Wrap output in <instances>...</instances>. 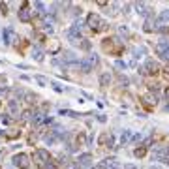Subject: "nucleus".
I'll return each instance as SVG.
<instances>
[{
  "mask_svg": "<svg viewBox=\"0 0 169 169\" xmlns=\"http://www.w3.org/2000/svg\"><path fill=\"white\" fill-rule=\"evenodd\" d=\"M158 70H160L158 62H156V60H152V58H146V60H145V64L141 66V70H139V72H141L143 75H149V73H156Z\"/></svg>",
  "mask_w": 169,
  "mask_h": 169,
  "instance_id": "1",
  "label": "nucleus"
},
{
  "mask_svg": "<svg viewBox=\"0 0 169 169\" xmlns=\"http://www.w3.org/2000/svg\"><path fill=\"white\" fill-rule=\"evenodd\" d=\"M141 137H143V135H141V133H135V135H132V137H130V139H132V141H139Z\"/></svg>",
  "mask_w": 169,
  "mask_h": 169,
  "instance_id": "29",
  "label": "nucleus"
},
{
  "mask_svg": "<svg viewBox=\"0 0 169 169\" xmlns=\"http://www.w3.org/2000/svg\"><path fill=\"white\" fill-rule=\"evenodd\" d=\"M13 165L21 167V169H26V167H28V156H26V154H17V156L13 158Z\"/></svg>",
  "mask_w": 169,
  "mask_h": 169,
  "instance_id": "3",
  "label": "nucleus"
},
{
  "mask_svg": "<svg viewBox=\"0 0 169 169\" xmlns=\"http://www.w3.org/2000/svg\"><path fill=\"white\" fill-rule=\"evenodd\" d=\"M68 38H81V32H79L77 26H70V30H68Z\"/></svg>",
  "mask_w": 169,
  "mask_h": 169,
  "instance_id": "13",
  "label": "nucleus"
},
{
  "mask_svg": "<svg viewBox=\"0 0 169 169\" xmlns=\"http://www.w3.org/2000/svg\"><path fill=\"white\" fill-rule=\"evenodd\" d=\"M43 169H56V167H55V164L47 162V164H43Z\"/></svg>",
  "mask_w": 169,
  "mask_h": 169,
  "instance_id": "28",
  "label": "nucleus"
},
{
  "mask_svg": "<svg viewBox=\"0 0 169 169\" xmlns=\"http://www.w3.org/2000/svg\"><path fill=\"white\" fill-rule=\"evenodd\" d=\"M135 8H137V13H139V15H143V17H149V15H150V8L146 6V4L139 2V4H135Z\"/></svg>",
  "mask_w": 169,
  "mask_h": 169,
  "instance_id": "8",
  "label": "nucleus"
},
{
  "mask_svg": "<svg viewBox=\"0 0 169 169\" xmlns=\"http://www.w3.org/2000/svg\"><path fill=\"white\" fill-rule=\"evenodd\" d=\"M19 19H21L23 23H28V21H30V13H28V9H26V8L19 11Z\"/></svg>",
  "mask_w": 169,
  "mask_h": 169,
  "instance_id": "14",
  "label": "nucleus"
},
{
  "mask_svg": "<svg viewBox=\"0 0 169 169\" xmlns=\"http://www.w3.org/2000/svg\"><path fill=\"white\" fill-rule=\"evenodd\" d=\"M100 83L104 85V86H107V85L111 83V75H109V73H104V75L100 77Z\"/></svg>",
  "mask_w": 169,
  "mask_h": 169,
  "instance_id": "17",
  "label": "nucleus"
},
{
  "mask_svg": "<svg viewBox=\"0 0 169 169\" xmlns=\"http://www.w3.org/2000/svg\"><path fill=\"white\" fill-rule=\"evenodd\" d=\"M141 100H143V104H145L146 107H156V104H158V100H156L154 94H145Z\"/></svg>",
  "mask_w": 169,
  "mask_h": 169,
  "instance_id": "7",
  "label": "nucleus"
},
{
  "mask_svg": "<svg viewBox=\"0 0 169 169\" xmlns=\"http://www.w3.org/2000/svg\"><path fill=\"white\" fill-rule=\"evenodd\" d=\"M45 143H47V145H55L56 143V139H58V135H56V133H49V135H45Z\"/></svg>",
  "mask_w": 169,
  "mask_h": 169,
  "instance_id": "15",
  "label": "nucleus"
},
{
  "mask_svg": "<svg viewBox=\"0 0 169 169\" xmlns=\"http://www.w3.org/2000/svg\"><path fill=\"white\" fill-rule=\"evenodd\" d=\"M150 169H162L160 165H150Z\"/></svg>",
  "mask_w": 169,
  "mask_h": 169,
  "instance_id": "34",
  "label": "nucleus"
},
{
  "mask_svg": "<svg viewBox=\"0 0 169 169\" xmlns=\"http://www.w3.org/2000/svg\"><path fill=\"white\" fill-rule=\"evenodd\" d=\"M32 58H34V60H43V51L36 47V49L32 51Z\"/></svg>",
  "mask_w": 169,
  "mask_h": 169,
  "instance_id": "16",
  "label": "nucleus"
},
{
  "mask_svg": "<svg viewBox=\"0 0 169 169\" xmlns=\"http://www.w3.org/2000/svg\"><path fill=\"white\" fill-rule=\"evenodd\" d=\"M130 137H132V135H130V132L126 130V132L122 133V139H120V143H128V139H130Z\"/></svg>",
  "mask_w": 169,
  "mask_h": 169,
  "instance_id": "21",
  "label": "nucleus"
},
{
  "mask_svg": "<svg viewBox=\"0 0 169 169\" xmlns=\"http://www.w3.org/2000/svg\"><path fill=\"white\" fill-rule=\"evenodd\" d=\"M165 96H167V100H169V88H165Z\"/></svg>",
  "mask_w": 169,
  "mask_h": 169,
  "instance_id": "35",
  "label": "nucleus"
},
{
  "mask_svg": "<svg viewBox=\"0 0 169 169\" xmlns=\"http://www.w3.org/2000/svg\"><path fill=\"white\" fill-rule=\"evenodd\" d=\"M158 53H160V58H162V60L169 62V45H167L165 41L158 43Z\"/></svg>",
  "mask_w": 169,
  "mask_h": 169,
  "instance_id": "4",
  "label": "nucleus"
},
{
  "mask_svg": "<svg viewBox=\"0 0 169 169\" xmlns=\"http://www.w3.org/2000/svg\"><path fill=\"white\" fill-rule=\"evenodd\" d=\"M145 152H146V149H145V146H139V149H135V150H133V154H135V156H137V158H141V156H145Z\"/></svg>",
  "mask_w": 169,
  "mask_h": 169,
  "instance_id": "20",
  "label": "nucleus"
},
{
  "mask_svg": "<svg viewBox=\"0 0 169 169\" xmlns=\"http://www.w3.org/2000/svg\"><path fill=\"white\" fill-rule=\"evenodd\" d=\"M51 86H53V88H55V90H56V92H62V90H64V88H62V86H60V85H58V83H53V85H51Z\"/></svg>",
  "mask_w": 169,
  "mask_h": 169,
  "instance_id": "27",
  "label": "nucleus"
},
{
  "mask_svg": "<svg viewBox=\"0 0 169 169\" xmlns=\"http://www.w3.org/2000/svg\"><path fill=\"white\" fill-rule=\"evenodd\" d=\"M165 23H169V9H164L160 15H158V28L164 26Z\"/></svg>",
  "mask_w": 169,
  "mask_h": 169,
  "instance_id": "10",
  "label": "nucleus"
},
{
  "mask_svg": "<svg viewBox=\"0 0 169 169\" xmlns=\"http://www.w3.org/2000/svg\"><path fill=\"white\" fill-rule=\"evenodd\" d=\"M118 32H120V36L128 38V28H126V26H118Z\"/></svg>",
  "mask_w": 169,
  "mask_h": 169,
  "instance_id": "24",
  "label": "nucleus"
},
{
  "mask_svg": "<svg viewBox=\"0 0 169 169\" xmlns=\"http://www.w3.org/2000/svg\"><path fill=\"white\" fill-rule=\"evenodd\" d=\"M90 162H92V156H90V154H81V156H79V165H81V167H88Z\"/></svg>",
  "mask_w": 169,
  "mask_h": 169,
  "instance_id": "12",
  "label": "nucleus"
},
{
  "mask_svg": "<svg viewBox=\"0 0 169 169\" xmlns=\"http://www.w3.org/2000/svg\"><path fill=\"white\" fill-rule=\"evenodd\" d=\"M86 23H88V26L92 30H100L101 26H104V21H101L96 13H88L86 15Z\"/></svg>",
  "mask_w": 169,
  "mask_h": 169,
  "instance_id": "2",
  "label": "nucleus"
},
{
  "mask_svg": "<svg viewBox=\"0 0 169 169\" xmlns=\"http://www.w3.org/2000/svg\"><path fill=\"white\" fill-rule=\"evenodd\" d=\"M8 111L11 113V115H19V113H21V107H19V101H17V100H11L9 104H8Z\"/></svg>",
  "mask_w": 169,
  "mask_h": 169,
  "instance_id": "9",
  "label": "nucleus"
},
{
  "mask_svg": "<svg viewBox=\"0 0 169 169\" xmlns=\"http://www.w3.org/2000/svg\"><path fill=\"white\" fill-rule=\"evenodd\" d=\"M85 62L90 66V70H92V68H98V64H100V55H98V53H88V56L85 58Z\"/></svg>",
  "mask_w": 169,
  "mask_h": 169,
  "instance_id": "5",
  "label": "nucleus"
},
{
  "mask_svg": "<svg viewBox=\"0 0 169 169\" xmlns=\"http://www.w3.org/2000/svg\"><path fill=\"white\" fill-rule=\"evenodd\" d=\"M36 81L40 85H45V83H47V77H45V75H36Z\"/></svg>",
  "mask_w": 169,
  "mask_h": 169,
  "instance_id": "22",
  "label": "nucleus"
},
{
  "mask_svg": "<svg viewBox=\"0 0 169 169\" xmlns=\"http://www.w3.org/2000/svg\"><path fill=\"white\" fill-rule=\"evenodd\" d=\"M66 169H77V165H75V164H68Z\"/></svg>",
  "mask_w": 169,
  "mask_h": 169,
  "instance_id": "30",
  "label": "nucleus"
},
{
  "mask_svg": "<svg viewBox=\"0 0 169 169\" xmlns=\"http://www.w3.org/2000/svg\"><path fill=\"white\" fill-rule=\"evenodd\" d=\"M4 38H6V43H15V32L11 28H4Z\"/></svg>",
  "mask_w": 169,
  "mask_h": 169,
  "instance_id": "11",
  "label": "nucleus"
},
{
  "mask_svg": "<svg viewBox=\"0 0 169 169\" xmlns=\"http://www.w3.org/2000/svg\"><path fill=\"white\" fill-rule=\"evenodd\" d=\"M143 53H146V49L145 47H137L133 51V56H135V58H139V56H143Z\"/></svg>",
  "mask_w": 169,
  "mask_h": 169,
  "instance_id": "19",
  "label": "nucleus"
},
{
  "mask_svg": "<svg viewBox=\"0 0 169 169\" xmlns=\"http://www.w3.org/2000/svg\"><path fill=\"white\" fill-rule=\"evenodd\" d=\"M109 169H120V165H118V164H113V165H111Z\"/></svg>",
  "mask_w": 169,
  "mask_h": 169,
  "instance_id": "33",
  "label": "nucleus"
},
{
  "mask_svg": "<svg viewBox=\"0 0 169 169\" xmlns=\"http://www.w3.org/2000/svg\"><path fill=\"white\" fill-rule=\"evenodd\" d=\"M115 66L118 68V70H124V68H126V64H124L122 60H117V62H115Z\"/></svg>",
  "mask_w": 169,
  "mask_h": 169,
  "instance_id": "26",
  "label": "nucleus"
},
{
  "mask_svg": "<svg viewBox=\"0 0 169 169\" xmlns=\"http://www.w3.org/2000/svg\"><path fill=\"white\" fill-rule=\"evenodd\" d=\"M36 8H38L40 13H45V6H43V2H36Z\"/></svg>",
  "mask_w": 169,
  "mask_h": 169,
  "instance_id": "25",
  "label": "nucleus"
},
{
  "mask_svg": "<svg viewBox=\"0 0 169 169\" xmlns=\"http://www.w3.org/2000/svg\"><path fill=\"white\" fill-rule=\"evenodd\" d=\"M126 169H137V165H133V164H128V165H126Z\"/></svg>",
  "mask_w": 169,
  "mask_h": 169,
  "instance_id": "32",
  "label": "nucleus"
},
{
  "mask_svg": "<svg viewBox=\"0 0 169 169\" xmlns=\"http://www.w3.org/2000/svg\"><path fill=\"white\" fill-rule=\"evenodd\" d=\"M34 156H36V160H38V162H41V164H47V162H49V158H51V154H49L47 150H43V149H38Z\"/></svg>",
  "mask_w": 169,
  "mask_h": 169,
  "instance_id": "6",
  "label": "nucleus"
},
{
  "mask_svg": "<svg viewBox=\"0 0 169 169\" xmlns=\"http://www.w3.org/2000/svg\"><path fill=\"white\" fill-rule=\"evenodd\" d=\"M23 118H30V111H25V113H23Z\"/></svg>",
  "mask_w": 169,
  "mask_h": 169,
  "instance_id": "31",
  "label": "nucleus"
},
{
  "mask_svg": "<svg viewBox=\"0 0 169 169\" xmlns=\"http://www.w3.org/2000/svg\"><path fill=\"white\" fill-rule=\"evenodd\" d=\"M165 77H167V79H169V70H165Z\"/></svg>",
  "mask_w": 169,
  "mask_h": 169,
  "instance_id": "36",
  "label": "nucleus"
},
{
  "mask_svg": "<svg viewBox=\"0 0 169 169\" xmlns=\"http://www.w3.org/2000/svg\"><path fill=\"white\" fill-rule=\"evenodd\" d=\"M45 120V113H36V115H34V124H40V122H43Z\"/></svg>",
  "mask_w": 169,
  "mask_h": 169,
  "instance_id": "18",
  "label": "nucleus"
},
{
  "mask_svg": "<svg viewBox=\"0 0 169 169\" xmlns=\"http://www.w3.org/2000/svg\"><path fill=\"white\" fill-rule=\"evenodd\" d=\"M143 28H145L146 32H150V30H154V25H152V23H150V21H146V23H145V26H143Z\"/></svg>",
  "mask_w": 169,
  "mask_h": 169,
  "instance_id": "23",
  "label": "nucleus"
}]
</instances>
